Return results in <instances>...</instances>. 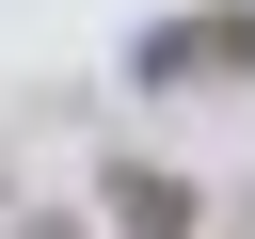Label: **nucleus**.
Segmentation results:
<instances>
[{
	"mask_svg": "<svg viewBox=\"0 0 255 239\" xmlns=\"http://www.w3.org/2000/svg\"><path fill=\"white\" fill-rule=\"evenodd\" d=\"M239 64H255V0H207V16L128 32V80H143V96H207V80H239Z\"/></svg>",
	"mask_w": 255,
	"mask_h": 239,
	"instance_id": "f257e3e1",
	"label": "nucleus"
},
{
	"mask_svg": "<svg viewBox=\"0 0 255 239\" xmlns=\"http://www.w3.org/2000/svg\"><path fill=\"white\" fill-rule=\"evenodd\" d=\"M96 207H112V239H191V207H207V191H191V175H159V159H112V191H96Z\"/></svg>",
	"mask_w": 255,
	"mask_h": 239,
	"instance_id": "f03ea898",
	"label": "nucleus"
},
{
	"mask_svg": "<svg viewBox=\"0 0 255 239\" xmlns=\"http://www.w3.org/2000/svg\"><path fill=\"white\" fill-rule=\"evenodd\" d=\"M16 239H80V223H16Z\"/></svg>",
	"mask_w": 255,
	"mask_h": 239,
	"instance_id": "7ed1b4c3",
	"label": "nucleus"
}]
</instances>
